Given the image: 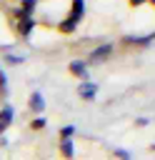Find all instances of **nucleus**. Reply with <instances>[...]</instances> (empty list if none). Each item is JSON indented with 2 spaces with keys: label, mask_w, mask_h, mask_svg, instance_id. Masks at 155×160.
<instances>
[{
  "label": "nucleus",
  "mask_w": 155,
  "mask_h": 160,
  "mask_svg": "<svg viewBox=\"0 0 155 160\" xmlns=\"http://www.w3.org/2000/svg\"><path fill=\"white\" fill-rule=\"evenodd\" d=\"M112 158H115V160H132L130 150H125V148H115V150H112Z\"/></svg>",
  "instance_id": "obj_15"
},
{
  "label": "nucleus",
  "mask_w": 155,
  "mask_h": 160,
  "mask_svg": "<svg viewBox=\"0 0 155 160\" xmlns=\"http://www.w3.org/2000/svg\"><path fill=\"white\" fill-rule=\"evenodd\" d=\"M0 148H2V150L10 148V138H8V135H0Z\"/></svg>",
  "instance_id": "obj_17"
},
{
  "label": "nucleus",
  "mask_w": 155,
  "mask_h": 160,
  "mask_svg": "<svg viewBox=\"0 0 155 160\" xmlns=\"http://www.w3.org/2000/svg\"><path fill=\"white\" fill-rule=\"evenodd\" d=\"M45 95L40 92V90H32L30 92V98H28V110L32 112V118L35 115H45Z\"/></svg>",
  "instance_id": "obj_7"
},
{
  "label": "nucleus",
  "mask_w": 155,
  "mask_h": 160,
  "mask_svg": "<svg viewBox=\"0 0 155 160\" xmlns=\"http://www.w3.org/2000/svg\"><path fill=\"white\" fill-rule=\"evenodd\" d=\"M112 52H115V42H112V40H102V42H98V45L88 52L85 65H88V68H92V65H102V62L110 60Z\"/></svg>",
  "instance_id": "obj_1"
},
{
  "label": "nucleus",
  "mask_w": 155,
  "mask_h": 160,
  "mask_svg": "<svg viewBox=\"0 0 155 160\" xmlns=\"http://www.w3.org/2000/svg\"><path fill=\"white\" fill-rule=\"evenodd\" d=\"M58 152L62 160H75V142L72 140H58Z\"/></svg>",
  "instance_id": "obj_11"
},
{
  "label": "nucleus",
  "mask_w": 155,
  "mask_h": 160,
  "mask_svg": "<svg viewBox=\"0 0 155 160\" xmlns=\"http://www.w3.org/2000/svg\"><path fill=\"white\" fill-rule=\"evenodd\" d=\"M35 28H38V18H20V20H12V30H15V35L22 38V40H28V38L35 32Z\"/></svg>",
  "instance_id": "obj_4"
},
{
  "label": "nucleus",
  "mask_w": 155,
  "mask_h": 160,
  "mask_svg": "<svg viewBox=\"0 0 155 160\" xmlns=\"http://www.w3.org/2000/svg\"><path fill=\"white\" fill-rule=\"evenodd\" d=\"M25 60H28V55L25 52H5L2 55V62L8 65V68H20V65H25Z\"/></svg>",
  "instance_id": "obj_10"
},
{
  "label": "nucleus",
  "mask_w": 155,
  "mask_h": 160,
  "mask_svg": "<svg viewBox=\"0 0 155 160\" xmlns=\"http://www.w3.org/2000/svg\"><path fill=\"white\" fill-rule=\"evenodd\" d=\"M152 40H155V32H145V35H122V38H120V45L142 50V48H150Z\"/></svg>",
  "instance_id": "obj_2"
},
{
  "label": "nucleus",
  "mask_w": 155,
  "mask_h": 160,
  "mask_svg": "<svg viewBox=\"0 0 155 160\" xmlns=\"http://www.w3.org/2000/svg\"><path fill=\"white\" fill-rule=\"evenodd\" d=\"M78 28H80V22H78V20H72L70 15H65V18H60V20L55 22V30H58L60 35H75V32H78Z\"/></svg>",
  "instance_id": "obj_8"
},
{
  "label": "nucleus",
  "mask_w": 155,
  "mask_h": 160,
  "mask_svg": "<svg viewBox=\"0 0 155 160\" xmlns=\"http://www.w3.org/2000/svg\"><path fill=\"white\" fill-rule=\"evenodd\" d=\"M132 125H135V128H148V125H150V118H135Z\"/></svg>",
  "instance_id": "obj_16"
},
{
  "label": "nucleus",
  "mask_w": 155,
  "mask_h": 160,
  "mask_svg": "<svg viewBox=\"0 0 155 160\" xmlns=\"http://www.w3.org/2000/svg\"><path fill=\"white\" fill-rule=\"evenodd\" d=\"M12 122H15V108L12 102H2L0 105V135H8Z\"/></svg>",
  "instance_id": "obj_5"
},
{
  "label": "nucleus",
  "mask_w": 155,
  "mask_h": 160,
  "mask_svg": "<svg viewBox=\"0 0 155 160\" xmlns=\"http://www.w3.org/2000/svg\"><path fill=\"white\" fill-rule=\"evenodd\" d=\"M78 135V128L72 125V122H68V125H60V130H58V140H72Z\"/></svg>",
  "instance_id": "obj_12"
},
{
  "label": "nucleus",
  "mask_w": 155,
  "mask_h": 160,
  "mask_svg": "<svg viewBox=\"0 0 155 160\" xmlns=\"http://www.w3.org/2000/svg\"><path fill=\"white\" fill-rule=\"evenodd\" d=\"M75 92H78V98H80L82 102H95V98H98V92H100V85H98L95 80H82V82H78Z\"/></svg>",
  "instance_id": "obj_3"
},
{
  "label": "nucleus",
  "mask_w": 155,
  "mask_h": 160,
  "mask_svg": "<svg viewBox=\"0 0 155 160\" xmlns=\"http://www.w3.org/2000/svg\"><path fill=\"white\" fill-rule=\"evenodd\" d=\"M48 128V118L45 115H35L32 120H30V130L32 132H40V130H45Z\"/></svg>",
  "instance_id": "obj_14"
},
{
  "label": "nucleus",
  "mask_w": 155,
  "mask_h": 160,
  "mask_svg": "<svg viewBox=\"0 0 155 160\" xmlns=\"http://www.w3.org/2000/svg\"><path fill=\"white\" fill-rule=\"evenodd\" d=\"M85 12H88V2H85V0H72V2H70V10H68V15H70L72 20L82 22V20H85Z\"/></svg>",
  "instance_id": "obj_9"
},
{
  "label": "nucleus",
  "mask_w": 155,
  "mask_h": 160,
  "mask_svg": "<svg viewBox=\"0 0 155 160\" xmlns=\"http://www.w3.org/2000/svg\"><path fill=\"white\" fill-rule=\"evenodd\" d=\"M68 72L75 78V80H90V68L85 65V60H80V58H75V60H70L68 62Z\"/></svg>",
  "instance_id": "obj_6"
},
{
  "label": "nucleus",
  "mask_w": 155,
  "mask_h": 160,
  "mask_svg": "<svg viewBox=\"0 0 155 160\" xmlns=\"http://www.w3.org/2000/svg\"><path fill=\"white\" fill-rule=\"evenodd\" d=\"M8 95H10V82H8L5 70L0 68V100H5V102H8Z\"/></svg>",
  "instance_id": "obj_13"
}]
</instances>
